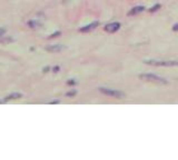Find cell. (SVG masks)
Instances as JSON below:
<instances>
[{
	"instance_id": "obj_1",
	"label": "cell",
	"mask_w": 178,
	"mask_h": 160,
	"mask_svg": "<svg viewBox=\"0 0 178 160\" xmlns=\"http://www.w3.org/2000/svg\"><path fill=\"white\" fill-rule=\"evenodd\" d=\"M100 92H102L104 95L108 97H111V98H116V99H122L125 98V92L119 91V90H116V89H109V88H99Z\"/></svg>"
},
{
	"instance_id": "obj_2",
	"label": "cell",
	"mask_w": 178,
	"mask_h": 160,
	"mask_svg": "<svg viewBox=\"0 0 178 160\" xmlns=\"http://www.w3.org/2000/svg\"><path fill=\"white\" fill-rule=\"evenodd\" d=\"M140 79L145 80V81H149V82H155V84H166V80L160 77L156 76V75H151V74H144L139 76Z\"/></svg>"
},
{
	"instance_id": "obj_3",
	"label": "cell",
	"mask_w": 178,
	"mask_h": 160,
	"mask_svg": "<svg viewBox=\"0 0 178 160\" xmlns=\"http://www.w3.org/2000/svg\"><path fill=\"white\" fill-rule=\"evenodd\" d=\"M146 64L153 65V66H164V67H174L178 66V61H169V60H148Z\"/></svg>"
},
{
	"instance_id": "obj_4",
	"label": "cell",
	"mask_w": 178,
	"mask_h": 160,
	"mask_svg": "<svg viewBox=\"0 0 178 160\" xmlns=\"http://www.w3.org/2000/svg\"><path fill=\"white\" fill-rule=\"evenodd\" d=\"M22 98V94H19V92H15V94H11L9 96H7L3 100H0V104H6L7 101H10V100H17Z\"/></svg>"
},
{
	"instance_id": "obj_5",
	"label": "cell",
	"mask_w": 178,
	"mask_h": 160,
	"mask_svg": "<svg viewBox=\"0 0 178 160\" xmlns=\"http://www.w3.org/2000/svg\"><path fill=\"white\" fill-rule=\"evenodd\" d=\"M66 47L62 46V45H53V46H49V47H46V51L48 52H60V51L65 50Z\"/></svg>"
},
{
	"instance_id": "obj_6",
	"label": "cell",
	"mask_w": 178,
	"mask_h": 160,
	"mask_svg": "<svg viewBox=\"0 0 178 160\" xmlns=\"http://www.w3.org/2000/svg\"><path fill=\"white\" fill-rule=\"evenodd\" d=\"M119 28H120L119 22H112V23H109V25H107L106 27H105V31L112 33V32H116Z\"/></svg>"
},
{
	"instance_id": "obj_7",
	"label": "cell",
	"mask_w": 178,
	"mask_h": 160,
	"mask_svg": "<svg viewBox=\"0 0 178 160\" xmlns=\"http://www.w3.org/2000/svg\"><path fill=\"white\" fill-rule=\"evenodd\" d=\"M98 25H99V22H98V21H95V22L90 23V25H87V26H85V27H82V28H80V31H82V32H88V31H91V30H94Z\"/></svg>"
},
{
	"instance_id": "obj_8",
	"label": "cell",
	"mask_w": 178,
	"mask_h": 160,
	"mask_svg": "<svg viewBox=\"0 0 178 160\" xmlns=\"http://www.w3.org/2000/svg\"><path fill=\"white\" fill-rule=\"evenodd\" d=\"M142 10H144V7H135V8H132L131 10L129 11V13H128V15H129V16L137 15V13L141 12Z\"/></svg>"
},
{
	"instance_id": "obj_9",
	"label": "cell",
	"mask_w": 178,
	"mask_h": 160,
	"mask_svg": "<svg viewBox=\"0 0 178 160\" xmlns=\"http://www.w3.org/2000/svg\"><path fill=\"white\" fill-rule=\"evenodd\" d=\"M75 95H76V91H70V92H68V94H67V96L72 97V96H75Z\"/></svg>"
},
{
	"instance_id": "obj_10",
	"label": "cell",
	"mask_w": 178,
	"mask_h": 160,
	"mask_svg": "<svg viewBox=\"0 0 178 160\" xmlns=\"http://www.w3.org/2000/svg\"><path fill=\"white\" fill-rule=\"evenodd\" d=\"M5 33H6V30H5V29L0 28V37H1V36H3Z\"/></svg>"
},
{
	"instance_id": "obj_11",
	"label": "cell",
	"mask_w": 178,
	"mask_h": 160,
	"mask_svg": "<svg viewBox=\"0 0 178 160\" xmlns=\"http://www.w3.org/2000/svg\"><path fill=\"white\" fill-rule=\"evenodd\" d=\"M158 8H160V5H157V6H155V7L153 8V9H150V11H156L158 9Z\"/></svg>"
},
{
	"instance_id": "obj_12",
	"label": "cell",
	"mask_w": 178,
	"mask_h": 160,
	"mask_svg": "<svg viewBox=\"0 0 178 160\" xmlns=\"http://www.w3.org/2000/svg\"><path fill=\"white\" fill-rule=\"evenodd\" d=\"M59 35H60V32H59V31H58V32H55V33H53V35H51V36H50V38H53V37H57V36H59Z\"/></svg>"
},
{
	"instance_id": "obj_13",
	"label": "cell",
	"mask_w": 178,
	"mask_h": 160,
	"mask_svg": "<svg viewBox=\"0 0 178 160\" xmlns=\"http://www.w3.org/2000/svg\"><path fill=\"white\" fill-rule=\"evenodd\" d=\"M48 70H50L49 67H46V68H43V72H48Z\"/></svg>"
},
{
	"instance_id": "obj_14",
	"label": "cell",
	"mask_w": 178,
	"mask_h": 160,
	"mask_svg": "<svg viewBox=\"0 0 178 160\" xmlns=\"http://www.w3.org/2000/svg\"><path fill=\"white\" fill-rule=\"evenodd\" d=\"M59 71V67H55V68H53V72H58Z\"/></svg>"
},
{
	"instance_id": "obj_15",
	"label": "cell",
	"mask_w": 178,
	"mask_h": 160,
	"mask_svg": "<svg viewBox=\"0 0 178 160\" xmlns=\"http://www.w3.org/2000/svg\"><path fill=\"white\" fill-rule=\"evenodd\" d=\"M177 29H178V25H176L175 28H174V30H177Z\"/></svg>"
}]
</instances>
